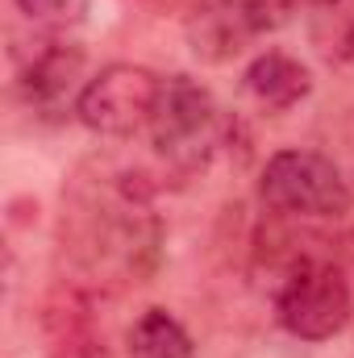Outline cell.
I'll return each mask as SVG.
<instances>
[{
    "label": "cell",
    "mask_w": 354,
    "mask_h": 358,
    "mask_svg": "<svg viewBox=\"0 0 354 358\" xmlns=\"http://www.w3.org/2000/svg\"><path fill=\"white\" fill-rule=\"evenodd\" d=\"M17 96L38 121H67L88 88V55L71 38H29L13 50Z\"/></svg>",
    "instance_id": "5b68a950"
},
{
    "label": "cell",
    "mask_w": 354,
    "mask_h": 358,
    "mask_svg": "<svg viewBox=\"0 0 354 358\" xmlns=\"http://www.w3.org/2000/svg\"><path fill=\"white\" fill-rule=\"evenodd\" d=\"M63 255L104 287L142 283L159 267L163 225L150 208V183L134 171L84 167L63 192Z\"/></svg>",
    "instance_id": "6da1fadb"
},
{
    "label": "cell",
    "mask_w": 354,
    "mask_h": 358,
    "mask_svg": "<svg viewBox=\"0 0 354 358\" xmlns=\"http://www.w3.org/2000/svg\"><path fill=\"white\" fill-rule=\"evenodd\" d=\"M313 46L330 63H354V0H325L313 8Z\"/></svg>",
    "instance_id": "8fae6325"
},
{
    "label": "cell",
    "mask_w": 354,
    "mask_h": 358,
    "mask_svg": "<svg viewBox=\"0 0 354 358\" xmlns=\"http://www.w3.org/2000/svg\"><path fill=\"white\" fill-rule=\"evenodd\" d=\"M163 76L138 63H108L88 80L76 117L100 138H134L150 129Z\"/></svg>",
    "instance_id": "8992f818"
},
{
    "label": "cell",
    "mask_w": 354,
    "mask_h": 358,
    "mask_svg": "<svg viewBox=\"0 0 354 358\" xmlns=\"http://www.w3.org/2000/svg\"><path fill=\"white\" fill-rule=\"evenodd\" d=\"M46 358H108L104 329L96 325L92 292L76 279H59L38 313Z\"/></svg>",
    "instance_id": "ba28073f"
},
{
    "label": "cell",
    "mask_w": 354,
    "mask_h": 358,
    "mask_svg": "<svg viewBox=\"0 0 354 358\" xmlns=\"http://www.w3.org/2000/svg\"><path fill=\"white\" fill-rule=\"evenodd\" d=\"M242 84H246V92H250L263 108L283 113V108H296V104L313 92V71H309L296 55H288V50H263V55L250 59Z\"/></svg>",
    "instance_id": "9c48e42d"
},
{
    "label": "cell",
    "mask_w": 354,
    "mask_h": 358,
    "mask_svg": "<svg viewBox=\"0 0 354 358\" xmlns=\"http://www.w3.org/2000/svg\"><path fill=\"white\" fill-rule=\"evenodd\" d=\"M125 358H196V342L167 308H146L125 334Z\"/></svg>",
    "instance_id": "30bf717a"
},
{
    "label": "cell",
    "mask_w": 354,
    "mask_h": 358,
    "mask_svg": "<svg viewBox=\"0 0 354 358\" xmlns=\"http://www.w3.org/2000/svg\"><path fill=\"white\" fill-rule=\"evenodd\" d=\"M271 304H275V321L300 342H330L354 317V296L346 275L338 263L321 255H300L283 263Z\"/></svg>",
    "instance_id": "3957f363"
},
{
    "label": "cell",
    "mask_w": 354,
    "mask_h": 358,
    "mask_svg": "<svg viewBox=\"0 0 354 358\" xmlns=\"http://www.w3.org/2000/svg\"><path fill=\"white\" fill-rule=\"evenodd\" d=\"M288 0H192L187 42L204 63H229L250 42L288 21Z\"/></svg>",
    "instance_id": "52a82bcc"
},
{
    "label": "cell",
    "mask_w": 354,
    "mask_h": 358,
    "mask_svg": "<svg viewBox=\"0 0 354 358\" xmlns=\"http://www.w3.org/2000/svg\"><path fill=\"white\" fill-rule=\"evenodd\" d=\"M259 200L283 221H338L351 213V183L317 150H275L259 176Z\"/></svg>",
    "instance_id": "277c9868"
},
{
    "label": "cell",
    "mask_w": 354,
    "mask_h": 358,
    "mask_svg": "<svg viewBox=\"0 0 354 358\" xmlns=\"http://www.w3.org/2000/svg\"><path fill=\"white\" fill-rule=\"evenodd\" d=\"M292 8H317V4H325V0H288Z\"/></svg>",
    "instance_id": "4fadbf2b"
},
{
    "label": "cell",
    "mask_w": 354,
    "mask_h": 358,
    "mask_svg": "<svg viewBox=\"0 0 354 358\" xmlns=\"http://www.w3.org/2000/svg\"><path fill=\"white\" fill-rule=\"evenodd\" d=\"M13 13L25 21L29 38H67L88 17V0H13Z\"/></svg>",
    "instance_id": "7c38bea8"
},
{
    "label": "cell",
    "mask_w": 354,
    "mask_h": 358,
    "mask_svg": "<svg viewBox=\"0 0 354 358\" xmlns=\"http://www.w3.org/2000/svg\"><path fill=\"white\" fill-rule=\"evenodd\" d=\"M150 142L176 171L208 167L229 142V117L217 96L192 76H163V92L150 117Z\"/></svg>",
    "instance_id": "7a4b0ae2"
}]
</instances>
